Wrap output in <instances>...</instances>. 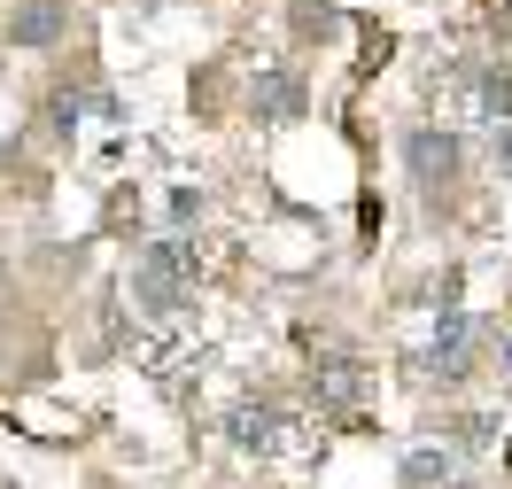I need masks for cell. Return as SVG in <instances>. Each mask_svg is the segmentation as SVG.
Listing matches in <instances>:
<instances>
[{"instance_id":"obj_1","label":"cell","mask_w":512,"mask_h":489,"mask_svg":"<svg viewBox=\"0 0 512 489\" xmlns=\"http://www.w3.org/2000/svg\"><path fill=\"white\" fill-rule=\"evenodd\" d=\"M194 241H148L140 264H132V295H140V311H179L194 295Z\"/></svg>"},{"instance_id":"obj_2","label":"cell","mask_w":512,"mask_h":489,"mask_svg":"<svg viewBox=\"0 0 512 489\" xmlns=\"http://www.w3.org/2000/svg\"><path fill=\"white\" fill-rule=\"evenodd\" d=\"M55 39H70L63 0H16L8 8V47H55Z\"/></svg>"},{"instance_id":"obj_3","label":"cell","mask_w":512,"mask_h":489,"mask_svg":"<svg viewBox=\"0 0 512 489\" xmlns=\"http://www.w3.org/2000/svg\"><path fill=\"white\" fill-rule=\"evenodd\" d=\"M404 163H412L419 187H450V171H458V140L435 132V125H419L412 140H404Z\"/></svg>"},{"instance_id":"obj_4","label":"cell","mask_w":512,"mask_h":489,"mask_svg":"<svg viewBox=\"0 0 512 489\" xmlns=\"http://www.w3.org/2000/svg\"><path fill=\"white\" fill-rule=\"evenodd\" d=\"M249 109L272 117V125H288V117H303V86H295L288 70H264V78L249 86Z\"/></svg>"},{"instance_id":"obj_5","label":"cell","mask_w":512,"mask_h":489,"mask_svg":"<svg viewBox=\"0 0 512 489\" xmlns=\"http://www.w3.org/2000/svg\"><path fill=\"white\" fill-rule=\"evenodd\" d=\"M225 435H233V451H272V443H280V412H272V404H241V412L225 420Z\"/></svg>"},{"instance_id":"obj_6","label":"cell","mask_w":512,"mask_h":489,"mask_svg":"<svg viewBox=\"0 0 512 489\" xmlns=\"http://www.w3.org/2000/svg\"><path fill=\"white\" fill-rule=\"evenodd\" d=\"M466 342H474V319H466V311H450L443 334H435V373H466Z\"/></svg>"},{"instance_id":"obj_7","label":"cell","mask_w":512,"mask_h":489,"mask_svg":"<svg viewBox=\"0 0 512 489\" xmlns=\"http://www.w3.org/2000/svg\"><path fill=\"white\" fill-rule=\"evenodd\" d=\"M435 482H450V451L443 443H427V451L404 458V489H435Z\"/></svg>"},{"instance_id":"obj_8","label":"cell","mask_w":512,"mask_h":489,"mask_svg":"<svg viewBox=\"0 0 512 489\" xmlns=\"http://www.w3.org/2000/svg\"><path fill=\"white\" fill-rule=\"evenodd\" d=\"M481 117H489V125H512V78H481Z\"/></svg>"},{"instance_id":"obj_9","label":"cell","mask_w":512,"mask_h":489,"mask_svg":"<svg viewBox=\"0 0 512 489\" xmlns=\"http://www.w3.org/2000/svg\"><path fill=\"white\" fill-rule=\"evenodd\" d=\"M47 109H55V132H70V125H78V109H86V101H78V94H55Z\"/></svg>"},{"instance_id":"obj_10","label":"cell","mask_w":512,"mask_h":489,"mask_svg":"<svg viewBox=\"0 0 512 489\" xmlns=\"http://www.w3.org/2000/svg\"><path fill=\"white\" fill-rule=\"evenodd\" d=\"M497 156H505V163H512V125H497Z\"/></svg>"},{"instance_id":"obj_11","label":"cell","mask_w":512,"mask_h":489,"mask_svg":"<svg viewBox=\"0 0 512 489\" xmlns=\"http://www.w3.org/2000/svg\"><path fill=\"white\" fill-rule=\"evenodd\" d=\"M505 373H512V334H505Z\"/></svg>"}]
</instances>
